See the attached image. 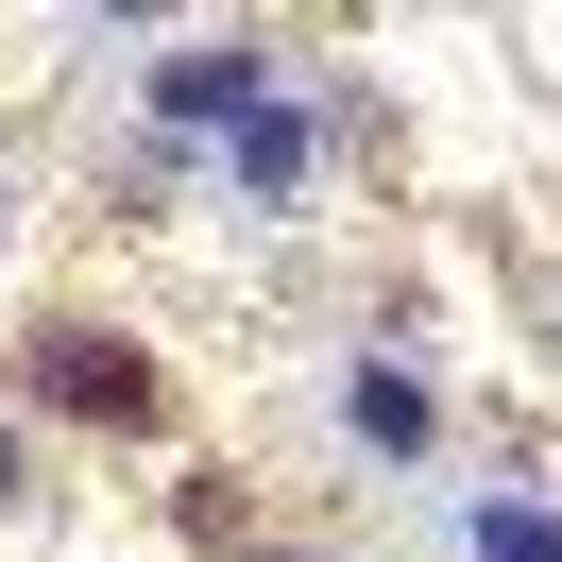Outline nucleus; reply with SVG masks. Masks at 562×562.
Wrapping results in <instances>:
<instances>
[{
  "instance_id": "nucleus-1",
  "label": "nucleus",
  "mask_w": 562,
  "mask_h": 562,
  "mask_svg": "<svg viewBox=\"0 0 562 562\" xmlns=\"http://www.w3.org/2000/svg\"><path fill=\"white\" fill-rule=\"evenodd\" d=\"M35 392H52V409H86V426H137V409H154V375H137V358H103V341H35Z\"/></svg>"
}]
</instances>
